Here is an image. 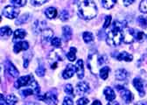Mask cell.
<instances>
[{
    "mask_svg": "<svg viewBox=\"0 0 147 105\" xmlns=\"http://www.w3.org/2000/svg\"><path fill=\"white\" fill-rule=\"evenodd\" d=\"M97 6L92 0H84L78 6V14L82 20H90L97 15Z\"/></svg>",
    "mask_w": 147,
    "mask_h": 105,
    "instance_id": "cell-1",
    "label": "cell"
},
{
    "mask_svg": "<svg viewBox=\"0 0 147 105\" xmlns=\"http://www.w3.org/2000/svg\"><path fill=\"white\" fill-rule=\"evenodd\" d=\"M106 61H107L105 56H99L97 52H90L88 58L87 64L90 71L94 75H96L97 73L99 66L102 65Z\"/></svg>",
    "mask_w": 147,
    "mask_h": 105,
    "instance_id": "cell-2",
    "label": "cell"
},
{
    "mask_svg": "<svg viewBox=\"0 0 147 105\" xmlns=\"http://www.w3.org/2000/svg\"><path fill=\"white\" fill-rule=\"evenodd\" d=\"M106 42L109 46H117L123 42V31L112 28V30L109 32L106 37Z\"/></svg>",
    "mask_w": 147,
    "mask_h": 105,
    "instance_id": "cell-3",
    "label": "cell"
},
{
    "mask_svg": "<svg viewBox=\"0 0 147 105\" xmlns=\"http://www.w3.org/2000/svg\"><path fill=\"white\" fill-rule=\"evenodd\" d=\"M3 15L6 17L7 19H15L18 18V14H20V10L18 9V7L13 6V5H7L3 9Z\"/></svg>",
    "mask_w": 147,
    "mask_h": 105,
    "instance_id": "cell-4",
    "label": "cell"
},
{
    "mask_svg": "<svg viewBox=\"0 0 147 105\" xmlns=\"http://www.w3.org/2000/svg\"><path fill=\"white\" fill-rule=\"evenodd\" d=\"M38 98L40 100H42L43 102H45L48 105H57L58 104L57 96L55 94H53L52 91H49V92L46 93L45 95H43V96H39Z\"/></svg>",
    "mask_w": 147,
    "mask_h": 105,
    "instance_id": "cell-5",
    "label": "cell"
},
{
    "mask_svg": "<svg viewBox=\"0 0 147 105\" xmlns=\"http://www.w3.org/2000/svg\"><path fill=\"white\" fill-rule=\"evenodd\" d=\"M117 90L120 92L121 97H122L123 100L125 102V103H131V102H132L133 95H132V93H131L130 90H127V89H125L124 87L119 86V85L117 86Z\"/></svg>",
    "mask_w": 147,
    "mask_h": 105,
    "instance_id": "cell-6",
    "label": "cell"
},
{
    "mask_svg": "<svg viewBox=\"0 0 147 105\" xmlns=\"http://www.w3.org/2000/svg\"><path fill=\"white\" fill-rule=\"evenodd\" d=\"M135 39V31L131 28L123 30V41L126 44H131Z\"/></svg>",
    "mask_w": 147,
    "mask_h": 105,
    "instance_id": "cell-7",
    "label": "cell"
},
{
    "mask_svg": "<svg viewBox=\"0 0 147 105\" xmlns=\"http://www.w3.org/2000/svg\"><path fill=\"white\" fill-rule=\"evenodd\" d=\"M64 57H65V55H64V52L62 50H54V51H52L49 54L48 60H49V61H52L53 63H54L59 61H62L64 60ZM53 63H51V64H53Z\"/></svg>",
    "mask_w": 147,
    "mask_h": 105,
    "instance_id": "cell-8",
    "label": "cell"
},
{
    "mask_svg": "<svg viewBox=\"0 0 147 105\" xmlns=\"http://www.w3.org/2000/svg\"><path fill=\"white\" fill-rule=\"evenodd\" d=\"M32 77V75H26V76L20 77L14 83L15 88H16V89H20V88H21V87L28 86L30 81H31Z\"/></svg>",
    "mask_w": 147,
    "mask_h": 105,
    "instance_id": "cell-9",
    "label": "cell"
},
{
    "mask_svg": "<svg viewBox=\"0 0 147 105\" xmlns=\"http://www.w3.org/2000/svg\"><path fill=\"white\" fill-rule=\"evenodd\" d=\"M5 69H6L7 73L9 75H11L12 77L17 78L18 76V75H20V73H18V70L16 68V67L9 60H6L5 61Z\"/></svg>",
    "mask_w": 147,
    "mask_h": 105,
    "instance_id": "cell-10",
    "label": "cell"
},
{
    "mask_svg": "<svg viewBox=\"0 0 147 105\" xmlns=\"http://www.w3.org/2000/svg\"><path fill=\"white\" fill-rule=\"evenodd\" d=\"M75 72H76V66H74L72 64H67V67L65 68V70L62 72V77L64 79H69V78L73 77Z\"/></svg>",
    "mask_w": 147,
    "mask_h": 105,
    "instance_id": "cell-11",
    "label": "cell"
},
{
    "mask_svg": "<svg viewBox=\"0 0 147 105\" xmlns=\"http://www.w3.org/2000/svg\"><path fill=\"white\" fill-rule=\"evenodd\" d=\"M89 91V85L86 81H80L76 85V93L77 95H84Z\"/></svg>",
    "mask_w": 147,
    "mask_h": 105,
    "instance_id": "cell-12",
    "label": "cell"
},
{
    "mask_svg": "<svg viewBox=\"0 0 147 105\" xmlns=\"http://www.w3.org/2000/svg\"><path fill=\"white\" fill-rule=\"evenodd\" d=\"M29 48V43L27 41H18L13 46V51L16 54H18L21 51H26Z\"/></svg>",
    "mask_w": 147,
    "mask_h": 105,
    "instance_id": "cell-13",
    "label": "cell"
},
{
    "mask_svg": "<svg viewBox=\"0 0 147 105\" xmlns=\"http://www.w3.org/2000/svg\"><path fill=\"white\" fill-rule=\"evenodd\" d=\"M133 85L135 87V89L139 93V96H144L145 92L144 90V82H143L142 79H140V78H135L133 80Z\"/></svg>",
    "mask_w": 147,
    "mask_h": 105,
    "instance_id": "cell-14",
    "label": "cell"
},
{
    "mask_svg": "<svg viewBox=\"0 0 147 105\" xmlns=\"http://www.w3.org/2000/svg\"><path fill=\"white\" fill-rule=\"evenodd\" d=\"M53 32L51 29H44L42 31V34H41V40L43 44H47L50 40H53Z\"/></svg>",
    "mask_w": 147,
    "mask_h": 105,
    "instance_id": "cell-15",
    "label": "cell"
},
{
    "mask_svg": "<svg viewBox=\"0 0 147 105\" xmlns=\"http://www.w3.org/2000/svg\"><path fill=\"white\" fill-rule=\"evenodd\" d=\"M114 57H116V59L117 61H127V62H130V61H131L133 60V56L129 54V52H119V54H117L116 56H114Z\"/></svg>",
    "mask_w": 147,
    "mask_h": 105,
    "instance_id": "cell-16",
    "label": "cell"
},
{
    "mask_svg": "<svg viewBox=\"0 0 147 105\" xmlns=\"http://www.w3.org/2000/svg\"><path fill=\"white\" fill-rule=\"evenodd\" d=\"M103 94L105 96L106 100L109 101V102H112V101H114L116 99V94H115L114 90L110 87L105 88V90H103Z\"/></svg>",
    "mask_w": 147,
    "mask_h": 105,
    "instance_id": "cell-17",
    "label": "cell"
},
{
    "mask_svg": "<svg viewBox=\"0 0 147 105\" xmlns=\"http://www.w3.org/2000/svg\"><path fill=\"white\" fill-rule=\"evenodd\" d=\"M76 74L79 79H82L84 77V66H83V61L82 60H78L76 65Z\"/></svg>",
    "mask_w": 147,
    "mask_h": 105,
    "instance_id": "cell-18",
    "label": "cell"
},
{
    "mask_svg": "<svg viewBox=\"0 0 147 105\" xmlns=\"http://www.w3.org/2000/svg\"><path fill=\"white\" fill-rule=\"evenodd\" d=\"M26 35V32L24 29H17L14 32V36H13V41L16 42L17 40H23Z\"/></svg>",
    "mask_w": 147,
    "mask_h": 105,
    "instance_id": "cell-19",
    "label": "cell"
},
{
    "mask_svg": "<svg viewBox=\"0 0 147 105\" xmlns=\"http://www.w3.org/2000/svg\"><path fill=\"white\" fill-rule=\"evenodd\" d=\"M128 76H129V73L126 71L125 69H123V68L117 69V71H116V73H115V77L118 81L125 80Z\"/></svg>",
    "mask_w": 147,
    "mask_h": 105,
    "instance_id": "cell-20",
    "label": "cell"
},
{
    "mask_svg": "<svg viewBox=\"0 0 147 105\" xmlns=\"http://www.w3.org/2000/svg\"><path fill=\"white\" fill-rule=\"evenodd\" d=\"M45 15L47 16V18L52 20V19H55L58 15V11L54 7H48L45 10Z\"/></svg>",
    "mask_w": 147,
    "mask_h": 105,
    "instance_id": "cell-21",
    "label": "cell"
},
{
    "mask_svg": "<svg viewBox=\"0 0 147 105\" xmlns=\"http://www.w3.org/2000/svg\"><path fill=\"white\" fill-rule=\"evenodd\" d=\"M72 34H73V31L69 26H63V28H62V37L66 41H67L71 39Z\"/></svg>",
    "mask_w": 147,
    "mask_h": 105,
    "instance_id": "cell-22",
    "label": "cell"
},
{
    "mask_svg": "<svg viewBox=\"0 0 147 105\" xmlns=\"http://www.w3.org/2000/svg\"><path fill=\"white\" fill-rule=\"evenodd\" d=\"M30 17H31L30 14L26 13V14L22 15V16L20 17V18H17V20H15V24H16L17 26H18V25H23V24L26 23V22L29 20Z\"/></svg>",
    "mask_w": 147,
    "mask_h": 105,
    "instance_id": "cell-23",
    "label": "cell"
},
{
    "mask_svg": "<svg viewBox=\"0 0 147 105\" xmlns=\"http://www.w3.org/2000/svg\"><path fill=\"white\" fill-rule=\"evenodd\" d=\"M28 86L31 88V89H32V90L34 91V94L38 95V94L40 93V86H39V84H38V83H37V81L34 80L33 76L32 77L31 81H30V83H29V85H28Z\"/></svg>",
    "mask_w": 147,
    "mask_h": 105,
    "instance_id": "cell-24",
    "label": "cell"
},
{
    "mask_svg": "<svg viewBox=\"0 0 147 105\" xmlns=\"http://www.w3.org/2000/svg\"><path fill=\"white\" fill-rule=\"evenodd\" d=\"M82 38L84 42L87 44H91L94 42V36L90 32H84L82 34Z\"/></svg>",
    "mask_w": 147,
    "mask_h": 105,
    "instance_id": "cell-25",
    "label": "cell"
},
{
    "mask_svg": "<svg viewBox=\"0 0 147 105\" xmlns=\"http://www.w3.org/2000/svg\"><path fill=\"white\" fill-rule=\"evenodd\" d=\"M67 58L70 61H74L76 59V47H70L69 52L67 54Z\"/></svg>",
    "mask_w": 147,
    "mask_h": 105,
    "instance_id": "cell-26",
    "label": "cell"
},
{
    "mask_svg": "<svg viewBox=\"0 0 147 105\" xmlns=\"http://www.w3.org/2000/svg\"><path fill=\"white\" fill-rule=\"evenodd\" d=\"M117 3V0H102V5L105 9H111Z\"/></svg>",
    "mask_w": 147,
    "mask_h": 105,
    "instance_id": "cell-27",
    "label": "cell"
},
{
    "mask_svg": "<svg viewBox=\"0 0 147 105\" xmlns=\"http://www.w3.org/2000/svg\"><path fill=\"white\" fill-rule=\"evenodd\" d=\"M0 33H1V37H10L12 33V31H11V27L4 26L1 28V30H0Z\"/></svg>",
    "mask_w": 147,
    "mask_h": 105,
    "instance_id": "cell-28",
    "label": "cell"
},
{
    "mask_svg": "<svg viewBox=\"0 0 147 105\" xmlns=\"http://www.w3.org/2000/svg\"><path fill=\"white\" fill-rule=\"evenodd\" d=\"M109 71H110V69H109V67H107V66L102 67V68L100 69V77H101L102 80H106V79L108 78V76H109Z\"/></svg>",
    "mask_w": 147,
    "mask_h": 105,
    "instance_id": "cell-29",
    "label": "cell"
},
{
    "mask_svg": "<svg viewBox=\"0 0 147 105\" xmlns=\"http://www.w3.org/2000/svg\"><path fill=\"white\" fill-rule=\"evenodd\" d=\"M18 102V98L15 95L11 94L6 96V103L8 105H15Z\"/></svg>",
    "mask_w": 147,
    "mask_h": 105,
    "instance_id": "cell-30",
    "label": "cell"
},
{
    "mask_svg": "<svg viewBox=\"0 0 147 105\" xmlns=\"http://www.w3.org/2000/svg\"><path fill=\"white\" fill-rule=\"evenodd\" d=\"M135 40L138 42H143L145 40V34H144V32H141V31L135 32Z\"/></svg>",
    "mask_w": 147,
    "mask_h": 105,
    "instance_id": "cell-31",
    "label": "cell"
},
{
    "mask_svg": "<svg viewBox=\"0 0 147 105\" xmlns=\"http://www.w3.org/2000/svg\"><path fill=\"white\" fill-rule=\"evenodd\" d=\"M126 27H127V23L125 21H115L113 24V28H117L122 31Z\"/></svg>",
    "mask_w": 147,
    "mask_h": 105,
    "instance_id": "cell-32",
    "label": "cell"
},
{
    "mask_svg": "<svg viewBox=\"0 0 147 105\" xmlns=\"http://www.w3.org/2000/svg\"><path fill=\"white\" fill-rule=\"evenodd\" d=\"M11 5L16 7H22L26 4L27 0H10Z\"/></svg>",
    "mask_w": 147,
    "mask_h": 105,
    "instance_id": "cell-33",
    "label": "cell"
},
{
    "mask_svg": "<svg viewBox=\"0 0 147 105\" xmlns=\"http://www.w3.org/2000/svg\"><path fill=\"white\" fill-rule=\"evenodd\" d=\"M138 22L140 25L141 27L143 28H146L147 27V18L144 17V16H139L138 18Z\"/></svg>",
    "mask_w": 147,
    "mask_h": 105,
    "instance_id": "cell-34",
    "label": "cell"
},
{
    "mask_svg": "<svg viewBox=\"0 0 147 105\" xmlns=\"http://www.w3.org/2000/svg\"><path fill=\"white\" fill-rule=\"evenodd\" d=\"M33 94H34V91L32 90V89H31V88H27V89H25L23 90H20V95L23 97H26V96H32Z\"/></svg>",
    "mask_w": 147,
    "mask_h": 105,
    "instance_id": "cell-35",
    "label": "cell"
},
{
    "mask_svg": "<svg viewBox=\"0 0 147 105\" xmlns=\"http://www.w3.org/2000/svg\"><path fill=\"white\" fill-rule=\"evenodd\" d=\"M51 44L53 46H54L55 48H60L61 46V40L57 38V37H54L53 38V40H51Z\"/></svg>",
    "mask_w": 147,
    "mask_h": 105,
    "instance_id": "cell-36",
    "label": "cell"
},
{
    "mask_svg": "<svg viewBox=\"0 0 147 105\" xmlns=\"http://www.w3.org/2000/svg\"><path fill=\"white\" fill-rule=\"evenodd\" d=\"M60 19L61 21H67L69 19V13L66 10H62L60 13Z\"/></svg>",
    "mask_w": 147,
    "mask_h": 105,
    "instance_id": "cell-37",
    "label": "cell"
},
{
    "mask_svg": "<svg viewBox=\"0 0 147 105\" xmlns=\"http://www.w3.org/2000/svg\"><path fill=\"white\" fill-rule=\"evenodd\" d=\"M45 73H46V69H45L43 65H40L38 67V68L36 69V74H37V75H38V76L42 77V76H44Z\"/></svg>",
    "mask_w": 147,
    "mask_h": 105,
    "instance_id": "cell-38",
    "label": "cell"
},
{
    "mask_svg": "<svg viewBox=\"0 0 147 105\" xmlns=\"http://www.w3.org/2000/svg\"><path fill=\"white\" fill-rule=\"evenodd\" d=\"M139 10H140V11H142L144 13H147V0H143V1L140 3Z\"/></svg>",
    "mask_w": 147,
    "mask_h": 105,
    "instance_id": "cell-39",
    "label": "cell"
},
{
    "mask_svg": "<svg viewBox=\"0 0 147 105\" xmlns=\"http://www.w3.org/2000/svg\"><path fill=\"white\" fill-rule=\"evenodd\" d=\"M65 92L67 93V95H69V96H74V89H73V86L71 84H67L65 86V89H64Z\"/></svg>",
    "mask_w": 147,
    "mask_h": 105,
    "instance_id": "cell-40",
    "label": "cell"
},
{
    "mask_svg": "<svg viewBox=\"0 0 147 105\" xmlns=\"http://www.w3.org/2000/svg\"><path fill=\"white\" fill-rule=\"evenodd\" d=\"M47 1L48 0H31V4L34 6H39V5H42Z\"/></svg>",
    "mask_w": 147,
    "mask_h": 105,
    "instance_id": "cell-41",
    "label": "cell"
},
{
    "mask_svg": "<svg viewBox=\"0 0 147 105\" xmlns=\"http://www.w3.org/2000/svg\"><path fill=\"white\" fill-rule=\"evenodd\" d=\"M110 22H111V16H106L105 18V22L103 24V29H106L110 25Z\"/></svg>",
    "mask_w": 147,
    "mask_h": 105,
    "instance_id": "cell-42",
    "label": "cell"
},
{
    "mask_svg": "<svg viewBox=\"0 0 147 105\" xmlns=\"http://www.w3.org/2000/svg\"><path fill=\"white\" fill-rule=\"evenodd\" d=\"M88 103V99L86 97H82L77 101V105H87Z\"/></svg>",
    "mask_w": 147,
    "mask_h": 105,
    "instance_id": "cell-43",
    "label": "cell"
},
{
    "mask_svg": "<svg viewBox=\"0 0 147 105\" xmlns=\"http://www.w3.org/2000/svg\"><path fill=\"white\" fill-rule=\"evenodd\" d=\"M62 105H74V102H73V100H72L71 98L66 96V97L64 98V101H63Z\"/></svg>",
    "mask_w": 147,
    "mask_h": 105,
    "instance_id": "cell-44",
    "label": "cell"
},
{
    "mask_svg": "<svg viewBox=\"0 0 147 105\" xmlns=\"http://www.w3.org/2000/svg\"><path fill=\"white\" fill-rule=\"evenodd\" d=\"M123 5L125 6H129L131 4H133L135 2V0H123Z\"/></svg>",
    "mask_w": 147,
    "mask_h": 105,
    "instance_id": "cell-45",
    "label": "cell"
},
{
    "mask_svg": "<svg viewBox=\"0 0 147 105\" xmlns=\"http://www.w3.org/2000/svg\"><path fill=\"white\" fill-rule=\"evenodd\" d=\"M91 105H102V102L99 100H96L93 102V103H92Z\"/></svg>",
    "mask_w": 147,
    "mask_h": 105,
    "instance_id": "cell-46",
    "label": "cell"
},
{
    "mask_svg": "<svg viewBox=\"0 0 147 105\" xmlns=\"http://www.w3.org/2000/svg\"><path fill=\"white\" fill-rule=\"evenodd\" d=\"M107 105H120V103H119V102H114V101H112V102H109Z\"/></svg>",
    "mask_w": 147,
    "mask_h": 105,
    "instance_id": "cell-47",
    "label": "cell"
},
{
    "mask_svg": "<svg viewBox=\"0 0 147 105\" xmlns=\"http://www.w3.org/2000/svg\"><path fill=\"white\" fill-rule=\"evenodd\" d=\"M24 105H39L38 103H36V102H26L25 103Z\"/></svg>",
    "mask_w": 147,
    "mask_h": 105,
    "instance_id": "cell-48",
    "label": "cell"
},
{
    "mask_svg": "<svg viewBox=\"0 0 147 105\" xmlns=\"http://www.w3.org/2000/svg\"><path fill=\"white\" fill-rule=\"evenodd\" d=\"M139 105H147V102H141Z\"/></svg>",
    "mask_w": 147,
    "mask_h": 105,
    "instance_id": "cell-49",
    "label": "cell"
},
{
    "mask_svg": "<svg viewBox=\"0 0 147 105\" xmlns=\"http://www.w3.org/2000/svg\"><path fill=\"white\" fill-rule=\"evenodd\" d=\"M127 105H137V104H135V103H132V102H131V103H126Z\"/></svg>",
    "mask_w": 147,
    "mask_h": 105,
    "instance_id": "cell-50",
    "label": "cell"
},
{
    "mask_svg": "<svg viewBox=\"0 0 147 105\" xmlns=\"http://www.w3.org/2000/svg\"><path fill=\"white\" fill-rule=\"evenodd\" d=\"M146 38H147V36H146Z\"/></svg>",
    "mask_w": 147,
    "mask_h": 105,
    "instance_id": "cell-51",
    "label": "cell"
}]
</instances>
